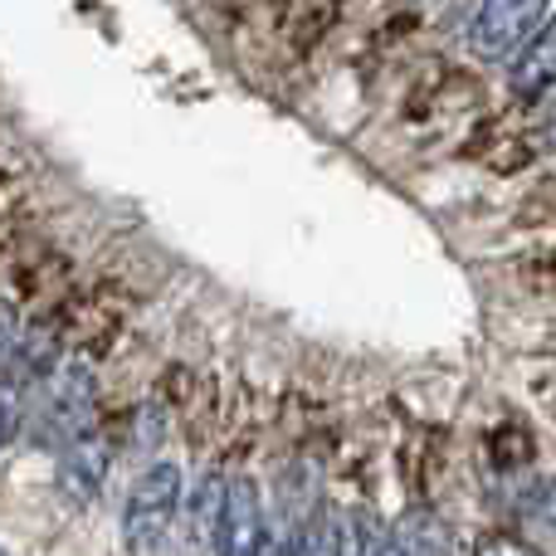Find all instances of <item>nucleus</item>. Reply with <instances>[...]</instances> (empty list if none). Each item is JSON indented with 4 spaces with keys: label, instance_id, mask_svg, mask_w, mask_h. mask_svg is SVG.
I'll return each instance as SVG.
<instances>
[{
    "label": "nucleus",
    "instance_id": "f257e3e1",
    "mask_svg": "<svg viewBox=\"0 0 556 556\" xmlns=\"http://www.w3.org/2000/svg\"><path fill=\"white\" fill-rule=\"evenodd\" d=\"M552 0H479L469 20V49L489 64L513 59L542 25H547Z\"/></svg>",
    "mask_w": 556,
    "mask_h": 556
},
{
    "label": "nucleus",
    "instance_id": "f03ea898",
    "mask_svg": "<svg viewBox=\"0 0 556 556\" xmlns=\"http://www.w3.org/2000/svg\"><path fill=\"white\" fill-rule=\"evenodd\" d=\"M176 508H181V469H176V464H152V469L132 483V493H127V508H123L127 547H152V542L172 528Z\"/></svg>",
    "mask_w": 556,
    "mask_h": 556
},
{
    "label": "nucleus",
    "instance_id": "7ed1b4c3",
    "mask_svg": "<svg viewBox=\"0 0 556 556\" xmlns=\"http://www.w3.org/2000/svg\"><path fill=\"white\" fill-rule=\"evenodd\" d=\"M264 503L254 479H230L225 483L220 522H215V552L220 556H260L264 547Z\"/></svg>",
    "mask_w": 556,
    "mask_h": 556
},
{
    "label": "nucleus",
    "instance_id": "20e7f679",
    "mask_svg": "<svg viewBox=\"0 0 556 556\" xmlns=\"http://www.w3.org/2000/svg\"><path fill=\"white\" fill-rule=\"evenodd\" d=\"M93 371H88L84 362L64 366V371H54V391H49V405H45V425L59 434V440H78V434H88V415H93Z\"/></svg>",
    "mask_w": 556,
    "mask_h": 556
},
{
    "label": "nucleus",
    "instance_id": "39448f33",
    "mask_svg": "<svg viewBox=\"0 0 556 556\" xmlns=\"http://www.w3.org/2000/svg\"><path fill=\"white\" fill-rule=\"evenodd\" d=\"M103 479H108V444L98 440L93 430L68 440L64 450H59V493H64L74 508L93 503L98 489H103Z\"/></svg>",
    "mask_w": 556,
    "mask_h": 556
},
{
    "label": "nucleus",
    "instance_id": "423d86ee",
    "mask_svg": "<svg viewBox=\"0 0 556 556\" xmlns=\"http://www.w3.org/2000/svg\"><path fill=\"white\" fill-rule=\"evenodd\" d=\"M508 88L522 98V103H538V98H547L556 88V15L513 54Z\"/></svg>",
    "mask_w": 556,
    "mask_h": 556
},
{
    "label": "nucleus",
    "instance_id": "0eeeda50",
    "mask_svg": "<svg viewBox=\"0 0 556 556\" xmlns=\"http://www.w3.org/2000/svg\"><path fill=\"white\" fill-rule=\"evenodd\" d=\"M395 542H401L405 556H454V538H450V522L430 508H410L395 528Z\"/></svg>",
    "mask_w": 556,
    "mask_h": 556
},
{
    "label": "nucleus",
    "instance_id": "6e6552de",
    "mask_svg": "<svg viewBox=\"0 0 556 556\" xmlns=\"http://www.w3.org/2000/svg\"><path fill=\"white\" fill-rule=\"evenodd\" d=\"M293 556H342V522L332 518V508H313L298 528Z\"/></svg>",
    "mask_w": 556,
    "mask_h": 556
},
{
    "label": "nucleus",
    "instance_id": "1a4fd4ad",
    "mask_svg": "<svg viewBox=\"0 0 556 556\" xmlns=\"http://www.w3.org/2000/svg\"><path fill=\"white\" fill-rule=\"evenodd\" d=\"M532 450H538V444H532V430L528 425H503L498 434H493V464H498V469H522V464H532Z\"/></svg>",
    "mask_w": 556,
    "mask_h": 556
},
{
    "label": "nucleus",
    "instance_id": "9d476101",
    "mask_svg": "<svg viewBox=\"0 0 556 556\" xmlns=\"http://www.w3.org/2000/svg\"><path fill=\"white\" fill-rule=\"evenodd\" d=\"M356 556H405L401 542H395V532L386 528L376 513H362L356 518Z\"/></svg>",
    "mask_w": 556,
    "mask_h": 556
},
{
    "label": "nucleus",
    "instance_id": "9b49d317",
    "mask_svg": "<svg viewBox=\"0 0 556 556\" xmlns=\"http://www.w3.org/2000/svg\"><path fill=\"white\" fill-rule=\"evenodd\" d=\"M25 395H29L25 386L10 381V376L0 371V450L20 434V420H25Z\"/></svg>",
    "mask_w": 556,
    "mask_h": 556
},
{
    "label": "nucleus",
    "instance_id": "f8f14e48",
    "mask_svg": "<svg viewBox=\"0 0 556 556\" xmlns=\"http://www.w3.org/2000/svg\"><path fill=\"white\" fill-rule=\"evenodd\" d=\"M220 503H225V479H205L201 483V498H195V522H201V538H215Z\"/></svg>",
    "mask_w": 556,
    "mask_h": 556
},
{
    "label": "nucleus",
    "instance_id": "ddd939ff",
    "mask_svg": "<svg viewBox=\"0 0 556 556\" xmlns=\"http://www.w3.org/2000/svg\"><path fill=\"white\" fill-rule=\"evenodd\" d=\"M473 556H542L532 542L513 538V532H483L479 542H473Z\"/></svg>",
    "mask_w": 556,
    "mask_h": 556
},
{
    "label": "nucleus",
    "instance_id": "4468645a",
    "mask_svg": "<svg viewBox=\"0 0 556 556\" xmlns=\"http://www.w3.org/2000/svg\"><path fill=\"white\" fill-rule=\"evenodd\" d=\"M528 503H532V518H538V522H547V528H556V479L538 483Z\"/></svg>",
    "mask_w": 556,
    "mask_h": 556
},
{
    "label": "nucleus",
    "instance_id": "2eb2a0df",
    "mask_svg": "<svg viewBox=\"0 0 556 556\" xmlns=\"http://www.w3.org/2000/svg\"><path fill=\"white\" fill-rule=\"evenodd\" d=\"M15 337H20V323H15V307L0 298V366H5V356H10V346H15Z\"/></svg>",
    "mask_w": 556,
    "mask_h": 556
},
{
    "label": "nucleus",
    "instance_id": "dca6fc26",
    "mask_svg": "<svg viewBox=\"0 0 556 556\" xmlns=\"http://www.w3.org/2000/svg\"><path fill=\"white\" fill-rule=\"evenodd\" d=\"M260 556H293V547H288L283 538H264V547H260Z\"/></svg>",
    "mask_w": 556,
    "mask_h": 556
},
{
    "label": "nucleus",
    "instance_id": "f3484780",
    "mask_svg": "<svg viewBox=\"0 0 556 556\" xmlns=\"http://www.w3.org/2000/svg\"><path fill=\"white\" fill-rule=\"evenodd\" d=\"M547 137H552V142H556V117H552V123H547Z\"/></svg>",
    "mask_w": 556,
    "mask_h": 556
},
{
    "label": "nucleus",
    "instance_id": "a211bd4d",
    "mask_svg": "<svg viewBox=\"0 0 556 556\" xmlns=\"http://www.w3.org/2000/svg\"><path fill=\"white\" fill-rule=\"evenodd\" d=\"M0 556H5V552H0Z\"/></svg>",
    "mask_w": 556,
    "mask_h": 556
}]
</instances>
